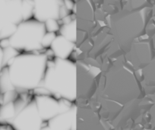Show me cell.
<instances>
[{
	"label": "cell",
	"instance_id": "cell-1",
	"mask_svg": "<svg viewBox=\"0 0 155 130\" xmlns=\"http://www.w3.org/2000/svg\"><path fill=\"white\" fill-rule=\"evenodd\" d=\"M96 94L123 106L143 98V88L136 72L126 62L119 60L101 72Z\"/></svg>",
	"mask_w": 155,
	"mask_h": 130
},
{
	"label": "cell",
	"instance_id": "cell-2",
	"mask_svg": "<svg viewBox=\"0 0 155 130\" xmlns=\"http://www.w3.org/2000/svg\"><path fill=\"white\" fill-rule=\"evenodd\" d=\"M47 53H20L4 66L18 94L31 92L41 85L47 66Z\"/></svg>",
	"mask_w": 155,
	"mask_h": 130
},
{
	"label": "cell",
	"instance_id": "cell-3",
	"mask_svg": "<svg viewBox=\"0 0 155 130\" xmlns=\"http://www.w3.org/2000/svg\"><path fill=\"white\" fill-rule=\"evenodd\" d=\"M152 16V6L135 11L123 8L110 15L109 29L120 50L126 53L132 43L145 34Z\"/></svg>",
	"mask_w": 155,
	"mask_h": 130
},
{
	"label": "cell",
	"instance_id": "cell-4",
	"mask_svg": "<svg viewBox=\"0 0 155 130\" xmlns=\"http://www.w3.org/2000/svg\"><path fill=\"white\" fill-rule=\"evenodd\" d=\"M41 86L55 98L71 102L77 100V65L69 59L53 57L48 59Z\"/></svg>",
	"mask_w": 155,
	"mask_h": 130
},
{
	"label": "cell",
	"instance_id": "cell-5",
	"mask_svg": "<svg viewBox=\"0 0 155 130\" xmlns=\"http://www.w3.org/2000/svg\"><path fill=\"white\" fill-rule=\"evenodd\" d=\"M45 25L34 18L18 24L14 34L7 39L8 47L20 53H31L43 49L42 39L46 34Z\"/></svg>",
	"mask_w": 155,
	"mask_h": 130
},
{
	"label": "cell",
	"instance_id": "cell-6",
	"mask_svg": "<svg viewBox=\"0 0 155 130\" xmlns=\"http://www.w3.org/2000/svg\"><path fill=\"white\" fill-rule=\"evenodd\" d=\"M25 20L23 0H0V40L11 37Z\"/></svg>",
	"mask_w": 155,
	"mask_h": 130
},
{
	"label": "cell",
	"instance_id": "cell-7",
	"mask_svg": "<svg viewBox=\"0 0 155 130\" xmlns=\"http://www.w3.org/2000/svg\"><path fill=\"white\" fill-rule=\"evenodd\" d=\"M77 65V100L89 101L96 94L97 89V77L101 75L102 71L96 72L99 66L83 62H76Z\"/></svg>",
	"mask_w": 155,
	"mask_h": 130
},
{
	"label": "cell",
	"instance_id": "cell-8",
	"mask_svg": "<svg viewBox=\"0 0 155 130\" xmlns=\"http://www.w3.org/2000/svg\"><path fill=\"white\" fill-rule=\"evenodd\" d=\"M154 56L155 50L150 37L136 40L132 43L129 50L125 53L126 63L135 72L141 71Z\"/></svg>",
	"mask_w": 155,
	"mask_h": 130
},
{
	"label": "cell",
	"instance_id": "cell-9",
	"mask_svg": "<svg viewBox=\"0 0 155 130\" xmlns=\"http://www.w3.org/2000/svg\"><path fill=\"white\" fill-rule=\"evenodd\" d=\"M33 18L44 23L50 19L61 21L70 15V11L65 8L63 0H33Z\"/></svg>",
	"mask_w": 155,
	"mask_h": 130
},
{
	"label": "cell",
	"instance_id": "cell-10",
	"mask_svg": "<svg viewBox=\"0 0 155 130\" xmlns=\"http://www.w3.org/2000/svg\"><path fill=\"white\" fill-rule=\"evenodd\" d=\"M34 101L41 119L47 122L56 115L69 110L74 104L66 99H58L51 95H35Z\"/></svg>",
	"mask_w": 155,
	"mask_h": 130
},
{
	"label": "cell",
	"instance_id": "cell-11",
	"mask_svg": "<svg viewBox=\"0 0 155 130\" xmlns=\"http://www.w3.org/2000/svg\"><path fill=\"white\" fill-rule=\"evenodd\" d=\"M45 122L41 119L37 110L34 98L18 113L12 121L10 125L15 129L39 130L43 128Z\"/></svg>",
	"mask_w": 155,
	"mask_h": 130
},
{
	"label": "cell",
	"instance_id": "cell-12",
	"mask_svg": "<svg viewBox=\"0 0 155 130\" xmlns=\"http://www.w3.org/2000/svg\"><path fill=\"white\" fill-rule=\"evenodd\" d=\"M76 128L79 129H102L104 128L99 113L91 107L77 105Z\"/></svg>",
	"mask_w": 155,
	"mask_h": 130
},
{
	"label": "cell",
	"instance_id": "cell-13",
	"mask_svg": "<svg viewBox=\"0 0 155 130\" xmlns=\"http://www.w3.org/2000/svg\"><path fill=\"white\" fill-rule=\"evenodd\" d=\"M77 105L74 104L67 111L56 115L46 122L45 128L56 130L76 129Z\"/></svg>",
	"mask_w": 155,
	"mask_h": 130
},
{
	"label": "cell",
	"instance_id": "cell-14",
	"mask_svg": "<svg viewBox=\"0 0 155 130\" xmlns=\"http://www.w3.org/2000/svg\"><path fill=\"white\" fill-rule=\"evenodd\" d=\"M76 48V43L68 40L61 34H57L50 48L54 57L69 59Z\"/></svg>",
	"mask_w": 155,
	"mask_h": 130
},
{
	"label": "cell",
	"instance_id": "cell-15",
	"mask_svg": "<svg viewBox=\"0 0 155 130\" xmlns=\"http://www.w3.org/2000/svg\"><path fill=\"white\" fill-rule=\"evenodd\" d=\"M141 85L147 95H155V56L141 70Z\"/></svg>",
	"mask_w": 155,
	"mask_h": 130
},
{
	"label": "cell",
	"instance_id": "cell-16",
	"mask_svg": "<svg viewBox=\"0 0 155 130\" xmlns=\"http://www.w3.org/2000/svg\"><path fill=\"white\" fill-rule=\"evenodd\" d=\"M77 31L78 27L76 19H73L68 23L62 24L59 30V34L75 43L77 39Z\"/></svg>",
	"mask_w": 155,
	"mask_h": 130
},
{
	"label": "cell",
	"instance_id": "cell-17",
	"mask_svg": "<svg viewBox=\"0 0 155 130\" xmlns=\"http://www.w3.org/2000/svg\"><path fill=\"white\" fill-rule=\"evenodd\" d=\"M59 22V20H55V19H50V20H47V22H44L46 31H47V32H59V30L61 26Z\"/></svg>",
	"mask_w": 155,
	"mask_h": 130
},
{
	"label": "cell",
	"instance_id": "cell-18",
	"mask_svg": "<svg viewBox=\"0 0 155 130\" xmlns=\"http://www.w3.org/2000/svg\"><path fill=\"white\" fill-rule=\"evenodd\" d=\"M57 34L55 32H46L42 39V47L43 48H50L51 43L53 40L56 38Z\"/></svg>",
	"mask_w": 155,
	"mask_h": 130
},
{
	"label": "cell",
	"instance_id": "cell-19",
	"mask_svg": "<svg viewBox=\"0 0 155 130\" xmlns=\"http://www.w3.org/2000/svg\"><path fill=\"white\" fill-rule=\"evenodd\" d=\"M150 98L152 99V104L148 110L149 116H150V124L151 128L155 129V95H150Z\"/></svg>",
	"mask_w": 155,
	"mask_h": 130
},
{
	"label": "cell",
	"instance_id": "cell-20",
	"mask_svg": "<svg viewBox=\"0 0 155 130\" xmlns=\"http://www.w3.org/2000/svg\"><path fill=\"white\" fill-rule=\"evenodd\" d=\"M4 66H5V62H4V49L0 45V72H2Z\"/></svg>",
	"mask_w": 155,
	"mask_h": 130
},
{
	"label": "cell",
	"instance_id": "cell-21",
	"mask_svg": "<svg viewBox=\"0 0 155 130\" xmlns=\"http://www.w3.org/2000/svg\"><path fill=\"white\" fill-rule=\"evenodd\" d=\"M150 38H151V41H152V43H153V48H154V50H155V31H153V34L151 35Z\"/></svg>",
	"mask_w": 155,
	"mask_h": 130
}]
</instances>
